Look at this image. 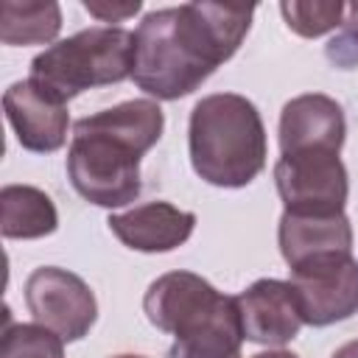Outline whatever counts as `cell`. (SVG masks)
Here are the masks:
<instances>
[{
  "mask_svg": "<svg viewBox=\"0 0 358 358\" xmlns=\"http://www.w3.org/2000/svg\"><path fill=\"white\" fill-rule=\"evenodd\" d=\"M291 288L302 322L327 327L358 313V260L352 252H330L291 268Z\"/></svg>",
  "mask_w": 358,
  "mask_h": 358,
  "instance_id": "7",
  "label": "cell"
},
{
  "mask_svg": "<svg viewBox=\"0 0 358 358\" xmlns=\"http://www.w3.org/2000/svg\"><path fill=\"white\" fill-rule=\"evenodd\" d=\"M330 358H358V338H352V341L341 344Z\"/></svg>",
  "mask_w": 358,
  "mask_h": 358,
  "instance_id": "21",
  "label": "cell"
},
{
  "mask_svg": "<svg viewBox=\"0 0 358 358\" xmlns=\"http://www.w3.org/2000/svg\"><path fill=\"white\" fill-rule=\"evenodd\" d=\"M62 31V8L53 0H3L0 39L3 45H48Z\"/></svg>",
  "mask_w": 358,
  "mask_h": 358,
  "instance_id": "15",
  "label": "cell"
},
{
  "mask_svg": "<svg viewBox=\"0 0 358 358\" xmlns=\"http://www.w3.org/2000/svg\"><path fill=\"white\" fill-rule=\"evenodd\" d=\"M252 14L255 6L207 0L148 11L134 31V84L157 101L190 95L235 56Z\"/></svg>",
  "mask_w": 358,
  "mask_h": 358,
  "instance_id": "1",
  "label": "cell"
},
{
  "mask_svg": "<svg viewBox=\"0 0 358 358\" xmlns=\"http://www.w3.org/2000/svg\"><path fill=\"white\" fill-rule=\"evenodd\" d=\"M59 213L53 199L34 185H6L0 190V232L14 241H34L56 232Z\"/></svg>",
  "mask_w": 358,
  "mask_h": 358,
  "instance_id": "14",
  "label": "cell"
},
{
  "mask_svg": "<svg viewBox=\"0 0 358 358\" xmlns=\"http://www.w3.org/2000/svg\"><path fill=\"white\" fill-rule=\"evenodd\" d=\"M3 109L17 134V143L25 151L53 154L64 145L70 126L67 103L42 84L31 78L14 81L3 95Z\"/></svg>",
  "mask_w": 358,
  "mask_h": 358,
  "instance_id": "9",
  "label": "cell"
},
{
  "mask_svg": "<svg viewBox=\"0 0 358 358\" xmlns=\"http://www.w3.org/2000/svg\"><path fill=\"white\" fill-rule=\"evenodd\" d=\"M280 255L288 268L330 252H352V224L344 213L338 215H302L282 213L277 227Z\"/></svg>",
  "mask_w": 358,
  "mask_h": 358,
  "instance_id": "13",
  "label": "cell"
},
{
  "mask_svg": "<svg viewBox=\"0 0 358 358\" xmlns=\"http://www.w3.org/2000/svg\"><path fill=\"white\" fill-rule=\"evenodd\" d=\"M112 358H145V355H131V352H123V355H112Z\"/></svg>",
  "mask_w": 358,
  "mask_h": 358,
  "instance_id": "24",
  "label": "cell"
},
{
  "mask_svg": "<svg viewBox=\"0 0 358 358\" xmlns=\"http://www.w3.org/2000/svg\"><path fill=\"white\" fill-rule=\"evenodd\" d=\"M280 151H341L347 137L344 109L336 98L322 92H308L291 98L280 112Z\"/></svg>",
  "mask_w": 358,
  "mask_h": 358,
  "instance_id": "11",
  "label": "cell"
},
{
  "mask_svg": "<svg viewBox=\"0 0 358 358\" xmlns=\"http://www.w3.org/2000/svg\"><path fill=\"white\" fill-rule=\"evenodd\" d=\"M84 8L101 20V22H123L129 17H134L143 3L140 0H129V3H112V0H84Z\"/></svg>",
  "mask_w": 358,
  "mask_h": 358,
  "instance_id": "19",
  "label": "cell"
},
{
  "mask_svg": "<svg viewBox=\"0 0 358 358\" xmlns=\"http://www.w3.org/2000/svg\"><path fill=\"white\" fill-rule=\"evenodd\" d=\"M165 129L151 98H131L81 117L67 148V176L81 199L98 207H126L140 196V159Z\"/></svg>",
  "mask_w": 358,
  "mask_h": 358,
  "instance_id": "2",
  "label": "cell"
},
{
  "mask_svg": "<svg viewBox=\"0 0 358 358\" xmlns=\"http://www.w3.org/2000/svg\"><path fill=\"white\" fill-rule=\"evenodd\" d=\"M344 22H350V25L358 31V3H350V6H347V17H344Z\"/></svg>",
  "mask_w": 358,
  "mask_h": 358,
  "instance_id": "23",
  "label": "cell"
},
{
  "mask_svg": "<svg viewBox=\"0 0 358 358\" xmlns=\"http://www.w3.org/2000/svg\"><path fill=\"white\" fill-rule=\"evenodd\" d=\"M280 14L285 17V25L294 34L305 39H316L344 25L347 6L338 0H291V3L285 0L280 3Z\"/></svg>",
  "mask_w": 358,
  "mask_h": 358,
  "instance_id": "16",
  "label": "cell"
},
{
  "mask_svg": "<svg viewBox=\"0 0 358 358\" xmlns=\"http://www.w3.org/2000/svg\"><path fill=\"white\" fill-rule=\"evenodd\" d=\"M235 299H238L246 341L266 344V347H282L291 338H296L299 327L305 324L296 294L291 282L285 280H274V277L255 280Z\"/></svg>",
  "mask_w": 358,
  "mask_h": 358,
  "instance_id": "10",
  "label": "cell"
},
{
  "mask_svg": "<svg viewBox=\"0 0 358 358\" xmlns=\"http://www.w3.org/2000/svg\"><path fill=\"white\" fill-rule=\"evenodd\" d=\"M25 305L36 324L53 330L62 341H78L98 319V302L90 285L59 266H42L25 280Z\"/></svg>",
  "mask_w": 358,
  "mask_h": 358,
  "instance_id": "8",
  "label": "cell"
},
{
  "mask_svg": "<svg viewBox=\"0 0 358 358\" xmlns=\"http://www.w3.org/2000/svg\"><path fill=\"white\" fill-rule=\"evenodd\" d=\"M327 59L338 67H355L358 64V31L344 22L341 34L327 42Z\"/></svg>",
  "mask_w": 358,
  "mask_h": 358,
  "instance_id": "18",
  "label": "cell"
},
{
  "mask_svg": "<svg viewBox=\"0 0 358 358\" xmlns=\"http://www.w3.org/2000/svg\"><path fill=\"white\" fill-rule=\"evenodd\" d=\"M274 185L285 213L338 215L350 196V176L338 151L310 148L282 154L274 165Z\"/></svg>",
  "mask_w": 358,
  "mask_h": 358,
  "instance_id": "6",
  "label": "cell"
},
{
  "mask_svg": "<svg viewBox=\"0 0 358 358\" xmlns=\"http://www.w3.org/2000/svg\"><path fill=\"white\" fill-rule=\"evenodd\" d=\"M134 73V34L117 25H95L48 45L31 62V81L64 103L90 87L120 84Z\"/></svg>",
  "mask_w": 358,
  "mask_h": 358,
  "instance_id": "5",
  "label": "cell"
},
{
  "mask_svg": "<svg viewBox=\"0 0 358 358\" xmlns=\"http://www.w3.org/2000/svg\"><path fill=\"white\" fill-rule=\"evenodd\" d=\"M168 358H243V355H241V352H232V355H221V352H196V350H187V347H182V344L173 341Z\"/></svg>",
  "mask_w": 358,
  "mask_h": 358,
  "instance_id": "20",
  "label": "cell"
},
{
  "mask_svg": "<svg viewBox=\"0 0 358 358\" xmlns=\"http://www.w3.org/2000/svg\"><path fill=\"white\" fill-rule=\"evenodd\" d=\"M187 148L193 171L215 187H246L268 157L263 117L238 92H213L193 106Z\"/></svg>",
  "mask_w": 358,
  "mask_h": 358,
  "instance_id": "3",
  "label": "cell"
},
{
  "mask_svg": "<svg viewBox=\"0 0 358 358\" xmlns=\"http://www.w3.org/2000/svg\"><path fill=\"white\" fill-rule=\"evenodd\" d=\"M106 224L123 246L154 255L179 249L193 235L196 215L190 210H179L171 201H145L126 213L109 215Z\"/></svg>",
  "mask_w": 358,
  "mask_h": 358,
  "instance_id": "12",
  "label": "cell"
},
{
  "mask_svg": "<svg viewBox=\"0 0 358 358\" xmlns=\"http://www.w3.org/2000/svg\"><path fill=\"white\" fill-rule=\"evenodd\" d=\"M252 358H299V355H294V352H288V350H268V352H257V355H252Z\"/></svg>",
  "mask_w": 358,
  "mask_h": 358,
  "instance_id": "22",
  "label": "cell"
},
{
  "mask_svg": "<svg viewBox=\"0 0 358 358\" xmlns=\"http://www.w3.org/2000/svg\"><path fill=\"white\" fill-rule=\"evenodd\" d=\"M0 358H64V341L45 324H8L3 330Z\"/></svg>",
  "mask_w": 358,
  "mask_h": 358,
  "instance_id": "17",
  "label": "cell"
},
{
  "mask_svg": "<svg viewBox=\"0 0 358 358\" xmlns=\"http://www.w3.org/2000/svg\"><path fill=\"white\" fill-rule=\"evenodd\" d=\"M143 310L148 322L171 333L176 344L199 352H241L243 324L238 299L215 291L193 271H168L157 277L145 296Z\"/></svg>",
  "mask_w": 358,
  "mask_h": 358,
  "instance_id": "4",
  "label": "cell"
}]
</instances>
